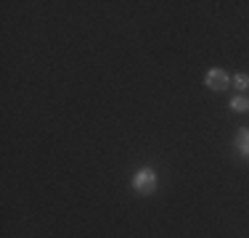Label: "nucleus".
<instances>
[{"mask_svg": "<svg viewBox=\"0 0 249 238\" xmlns=\"http://www.w3.org/2000/svg\"><path fill=\"white\" fill-rule=\"evenodd\" d=\"M236 148H239L241 156L249 159V127H241L239 135H236Z\"/></svg>", "mask_w": 249, "mask_h": 238, "instance_id": "obj_3", "label": "nucleus"}, {"mask_svg": "<svg viewBox=\"0 0 249 238\" xmlns=\"http://www.w3.org/2000/svg\"><path fill=\"white\" fill-rule=\"evenodd\" d=\"M133 188H135V193H141V196L154 193V190H157V172H154L151 167H141V170H135Z\"/></svg>", "mask_w": 249, "mask_h": 238, "instance_id": "obj_1", "label": "nucleus"}, {"mask_svg": "<svg viewBox=\"0 0 249 238\" xmlns=\"http://www.w3.org/2000/svg\"><path fill=\"white\" fill-rule=\"evenodd\" d=\"M228 82H231V77L225 74L223 69H207V74H204V85L210 87V90L223 93V90H228Z\"/></svg>", "mask_w": 249, "mask_h": 238, "instance_id": "obj_2", "label": "nucleus"}, {"mask_svg": "<svg viewBox=\"0 0 249 238\" xmlns=\"http://www.w3.org/2000/svg\"><path fill=\"white\" fill-rule=\"evenodd\" d=\"M231 82L236 85V90H249V74H236Z\"/></svg>", "mask_w": 249, "mask_h": 238, "instance_id": "obj_5", "label": "nucleus"}, {"mask_svg": "<svg viewBox=\"0 0 249 238\" xmlns=\"http://www.w3.org/2000/svg\"><path fill=\"white\" fill-rule=\"evenodd\" d=\"M231 109L239 111V114H244V111H249V98L247 95H236V98H231Z\"/></svg>", "mask_w": 249, "mask_h": 238, "instance_id": "obj_4", "label": "nucleus"}]
</instances>
